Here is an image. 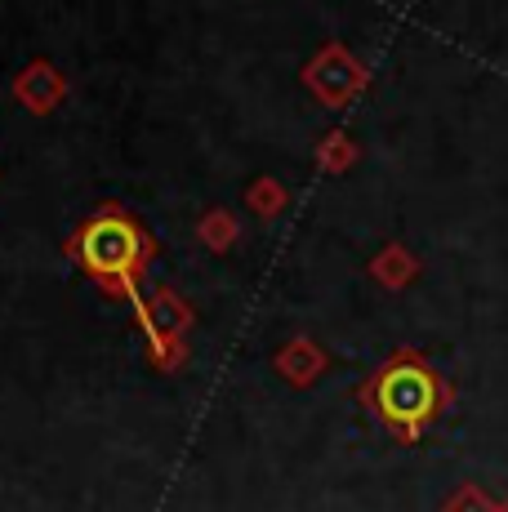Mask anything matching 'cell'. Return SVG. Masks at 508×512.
Returning <instances> with one entry per match:
<instances>
[{"label":"cell","mask_w":508,"mask_h":512,"mask_svg":"<svg viewBox=\"0 0 508 512\" xmlns=\"http://www.w3.org/2000/svg\"><path fill=\"white\" fill-rule=\"evenodd\" d=\"M357 161H361V147L348 139V130L321 134V143H317V165H321L326 174H344V170H353Z\"/></svg>","instance_id":"cell-9"},{"label":"cell","mask_w":508,"mask_h":512,"mask_svg":"<svg viewBox=\"0 0 508 512\" xmlns=\"http://www.w3.org/2000/svg\"><path fill=\"white\" fill-rule=\"evenodd\" d=\"M442 512H500V504H495V499L486 495L482 486H473V481H464V486H459L455 495H446Z\"/></svg>","instance_id":"cell-11"},{"label":"cell","mask_w":508,"mask_h":512,"mask_svg":"<svg viewBox=\"0 0 508 512\" xmlns=\"http://www.w3.org/2000/svg\"><path fill=\"white\" fill-rule=\"evenodd\" d=\"M152 254L156 241L125 205H103L67 236V259L112 299H139Z\"/></svg>","instance_id":"cell-2"},{"label":"cell","mask_w":508,"mask_h":512,"mask_svg":"<svg viewBox=\"0 0 508 512\" xmlns=\"http://www.w3.org/2000/svg\"><path fill=\"white\" fill-rule=\"evenodd\" d=\"M272 366H277V374L290 383V388H312V383L330 370V357H326V348H321L317 339L295 334V339H286V348L277 352Z\"/></svg>","instance_id":"cell-6"},{"label":"cell","mask_w":508,"mask_h":512,"mask_svg":"<svg viewBox=\"0 0 508 512\" xmlns=\"http://www.w3.org/2000/svg\"><path fill=\"white\" fill-rule=\"evenodd\" d=\"M299 81H304V90L317 98L321 107H330V112H339V107H348L353 98L366 94L370 85V67L361 63L348 45L330 41L321 45L317 54L304 63V72H299Z\"/></svg>","instance_id":"cell-4"},{"label":"cell","mask_w":508,"mask_h":512,"mask_svg":"<svg viewBox=\"0 0 508 512\" xmlns=\"http://www.w3.org/2000/svg\"><path fill=\"white\" fill-rule=\"evenodd\" d=\"M370 277H375V285H384V290H406V285L419 277V259L402 241H393L370 259Z\"/></svg>","instance_id":"cell-7"},{"label":"cell","mask_w":508,"mask_h":512,"mask_svg":"<svg viewBox=\"0 0 508 512\" xmlns=\"http://www.w3.org/2000/svg\"><path fill=\"white\" fill-rule=\"evenodd\" d=\"M357 401L384 423L402 446H415V441L455 406V388L428 366V357H419L415 348H402L361 383Z\"/></svg>","instance_id":"cell-1"},{"label":"cell","mask_w":508,"mask_h":512,"mask_svg":"<svg viewBox=\"0 0 508 512\" xmlns=\"http://www.w3.org/2000/svg\"><path fill=\"white\" fill-rule=\"evenodd\" d=\"M134 321L143 330V348H148V361L161 374H179L188 366V330H192V303L183 299L179 290L161 285L152 294H139L134 299Z\"/></svg>","instance_id":"cell-3"},{"label":"cell","mask_w":508,"mask_h":512,"mask_svg":"<svg viewBox=\"0 0 508 512\" xmlns=\"http://www.w3.org/2000/svg\"><path fill=\"white\" fill-rule=\"evenodd\" d=\"M67 98V76L58 72L50 58H32L23 72L14 76V103L32 116H50Z\"/></svg>","instance_id":"cell-5"},{"label":"cell","mask_w":508,"mask_h":512,"mask_svg":"<svg viewBox=\"0 0 508 512\" xmlns=\"http://www.w3.org/2000/svg\"><path fill=\"white\" fill-rule=\"evenodd\" d=\"M500 512H508V495H504V499H500Z\"/></svg>","instance_id":"cell-12"},{"label":"cell","mask_w":508,"mask_h":512,"mask_svg":"<svg viewBox=\"0 0 508 512\" xmlns=\"http://www.w3.org/2000/svg\"><path fill=\"white\" fill-rule=\"evenodd\" d=\"M286 201H290V192L272 179V174H263V179H254L246 187V205L259 214V219H277V214L286 210Z\"/></svg>","instance_id":"cell-10"},{"label":"cell","mask_w":508,"mask_h":512,"mask_svg":"<svg viewBox=\"0 0 508 512\" xmlns=\"http://www.w3.org/2000/svg\"><path fill=\"white\" fill-rule=\"evenodd\" d=\"M237 219H232V210H205L197 219V241L205 245L210 254H228L232 245H237Z\"/></svg>","instance_id":"cell-8"}]
</instances>
